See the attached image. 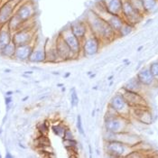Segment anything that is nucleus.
Masks as SVG:
<instances>
[{"label": "nucleus", "instance_id": "13", "mask_svg": "<svg viewBox=\"0 0 158 158\" xmlns=\"http://www.w3.org/2000/svg\"><path fill=\"white\" fill-rule=\"evenodd\" d=\"M17 2L4 1L0 5V26L5 25L8 23L10 18L15 15Z\"/></svg>", "mask_w": 158, "mask_h": 158}, {"label": "nucleus", "instance_id": "40", "mask_svg": "<svg viewBox=\"0 0 158 158\" xmlns=\"http://www.w3.org/2000/svg\"><path fill=\"white\" fill-rule=\"evenodd\" d=\"M26 99H28V97H25V98H23V99H22V101H25V100H26Z\"/></svg>", "mask_w": 158, "mask_h": 158}, {"label": "nucleus", "instance_id": "22", "mask_svg": "<svg viewBox=\"0 0 158 158\" xmlns=\"http://www.w3.org/2000/svg\"><path fill=\"white\" fill-rule=\"evenodd\" d=\"M24 24V22H22V21L19 19V17L15 14L12 17L10 18V20L8 21V23L6 24V25H7L8 29L10 30V32L13 34V33L18 31L19 29L23 28Z\"/></svg>", "mask_w": 158, "mask_h": 158}, {"label": "nucleus", "instance_id": "3", "mask_svg": "<svg viewBox=\"0 0 158 158\" xmlns=\"http://www.w3.org/2000/svg\"><path fill=\"white\" fill-rule=\"evenodd\" d=\"M132 149L119 140H105V152L110 157H126Z\"/></svg>", "mask_w": 158, "mask_h": 158}, {"label": "nucleus", "instance_id": "38", "mask_svg": "<svg viewBox=\"0 0 158 158\" xmlns=\"http://www.w3.org/2000/svg\"><path fill=\"white\" fill-rule=\"evenodd\" d=\"M6 1H9V2H17V3H18V0H6Z\"/></svg>", "mask_w": 158, "mask_h": 158}, {"label": "nucleus", "instance_id": "10", "mask_svg": "<svg viewBox=\"0 0 158 158\" xmlns=\"http://www.w3.org/2000/svg\"><path fill=\"white\" fill-rule=\"evenodd\" d=\"M34 33L31 29L21 28L18 31L12 34L13 43L16 46L26 45V44H33L34 42Z\"/></svg>", "mask_w": 158, "mask_h": 158}, {"label": "nucleus", "instance_id": "44", "mask_svg": "<svg viewBox=\"0 0 158 158\" xmlns=\"http://www.w3.org/2000/svg\"><path fill=\"white\" fill-rule=\"evenodd\" d=\"M1 157H2V156H1V155H0V158H1Z\"/></svg>", "mask_w": 158, "mask_h": 158}, {"label": "nucleus", "instance_id": "30", "mask_svg": "<svg viewBox=\"0 0 158 158\" xmlns=\"http://www.w3.org/2000/svg\"><path fill=\"white\" fill-rule=\"evenodd\" d=\"M149 71L153 74L154 77H158V61H153L149 66Z\"/></svg>", "mask_w": 158, "mask_h": 158}, {"label": "nucleus", "instance_id": "42", "mask_svg": "<svg viewBox=\"0 0 158 158\" xmlns=\"http://www.w3.org/2000/svg\"><path fill=\"white\" fill-rule=\"evenodd\" d=\"M112 78H113V76H110V78H109V81H110V80H111V79H112Z\"/></svg>", "mask_w": 158, "mask_h": 158}, {"label": "nucleus", "instance_id": "32", "mask_svg": "<svg viewBox=\"0 0 158 158\" xmlns=\"http://www.w3.org/2000/svg\"><path fill=\"white\" fill-rule=\"evenodd\" d=\"M73 138H74V135H73V132L71 131L70 128L67 127V129H66V131L64 133V135L62 136L61 139H73Z\"/></svg>", "mask_w": 158, "mask_h": 158}, {"label": "nucleus", "instance_id": "37", "mask_svg": "<svg viewBox=\"0 0 158 158\" xmlns=\"http://www.w3.org/2000/svg\"><path fill=\"white\" fill-rule=\"evenodd\" d=\"M70 75H71V73H66V74H65V75H64V77H65V78H68V77H69Z\"/></svg>", "mask_w": 158, "mask_h": 158}, {"label": "nucleus", "instance_id": "4", "mask_svg": "<svg viewBox=\"0 0 158 158\" xmlns=\"http://www.w3.org/2000/svg\"><path fill=\"white\" fill-rule=\"evenodd\" d=\"M121 15L125 22L135 26V24L142 21L145 15L139 12L137 9H135L131 5V3L128 0H127L123 2Z\"/></svg>", "mask_w": 158, "mask_h": 158}, {"label": "nucleus", "instance_id": "8", "mask_svg": "<svg viewBox=\"0 0 158 158\" xmlns=\"http://www.w3.org/2000/svg\"><path fill=\"white\" fill-rule=\"evenodd\" d=\"M15 14L19 17L22 22L25 24L26 22H29L31 19L34 18L35 15V6L34 2L30 0L23 2L22 4L16 6Z\"/></svg>", "mask_w": 158, "mask_h": 158}, {"label": "nucleus", "instance_id": "5", "mask_svg": "<svg viewBox=\"0 0 158 158\" xmlns=\"http://www.w3.org/2000/svg\"><path fill=\"white\" fill-rule=\"evenodd\" d=\"M101 44V41L97 36L89 32L85 38L81 41V53L87 57L93 56L98 52Z\"/></svg>", "mask_w": 158, "mask_h": 158}, {"label": "nucleus", "instance_id": "16", "mask_svg": "<svg viewBox=\"0 0 158 158\" xmlns=\"http://www.w3.org/2000/svg\"><path fill=\"white\" fill-rule=\"evenodd\" d=\"M136 79L143 86H151L156 81V77L149 71V68H143L136 74Z\"/></svg>", "mask_w": 158, "mask_h": 158}, {"label": "nucleus", "instance_id": "11", "mask_svg": "<svg viewBox=\"0 0 158 158\" xmlns=\"http://www.w3.org/2000/svg\"><path fill=\"white\" fill-rule=\"evenodd\" d=\"M130 117H133L135 119L145 125H150L153 122V114L148 106L131 108Z\"/></svg>", "mask_w": 158, "mask_h": 158}, {"label": "nucleus", "instance_id": "41", "mask_svg": "<svg viewBox=\"0 0 158 158\" xmlns=\"http://www.w3.org/2000/svg\"><path fill=\"white\" fill-rule=\"evenodd\" d=\"M142 49H143V46H140V47L138 48V50H137V51H140V50H142Z\"/></svg>", "mask_w": 158, "mask_h": 158}, {"label": "nucleus", "instance_id": "35", "mask_svg": "<svg viewBox=\"0 0 158 158\" xmlns=\"http://www.w3.org/2000/svg\"><path fill=\"white\" fill-rule=\"evenodd\" d=\"M24 75H31V74H33V72L32 71H30V72H24Z\"/></svg>", "mask_w": 158, "mask_h": 158}, {"label": "nucleus", "instance_id": "43", "mask_svg": "<svg viewBox=\"0 0 158 158\" xmlns=\"http://www.w3.org/2000/svg\"><path fill=\"white\" fill-rule=\"evenodd\" d=\"M122 1H123V2H124V1H127V0H122Z\"/></svg>", "mask_w": 158, "mask_h": 158}, {"label": "nucleus", "instance_id": "20", "mask_svg": "<svg viewBox=\"0 0 158 158\" xmlns=\"http://www.w3.org/2000/svg\"><path fill=\"white\" fill-rule=\"evenodd\" d=\"M12 41V33L8 29L7 25L0 26V51L4 48L6 44H8Z\"/></svg>", "mask_w": 158, "mask_h": 158}, {"label": "nucleus", "instance_id": "15", "mask_svg": "<svg viewBox=\"0 0 158 158\" xmlns=\"http://www.w3.org/2000/svg\"><path fill=\"white\" fill-rule=\"evenodd\" d=\"M45 44H34L32 53L29 57V61L32 62H44L45 61Z\"/></svg>", "mask_w": 158, "mask_h": 158}, {"label": "nucleus", "instance_id": "19", "mask_svg": "<svg viewBox=\"0 0 158 158\" xmlns=\"http://www.w3.org/2000/svg\"><path fill=\"white\" fill-rule=\"evenodd\" d=\"M106 6L108 12L112 15H120L122 12V0H102Z\"/></svg>", "mask_w": 158, "mask_h": 158}, {"label": "nucleus", "instance_id": "9", "mask_svg": "<svg viewBox=\"0 0 158 158\" xmlns=\"http://www.w3.org/2000/svg\"><path fill=\"white\" fill-rule=\"evenodd\" d=\"M120 93L123 95V97L126 99L127 103L129 105L130 108L148 106L146 98H144V96L140 92L127 90V89H125L122 88Z\"/></svg>", "mask_w": 158, "mask_h": 158}, {"label": "nucleus", "instance_id": "28", "mask_svg": "<svg viewBox=\"0 0 158 158\" xmlns=\"http://www.w3.org/2000/svg\"><path fill=\"white\" fill-rule=\"evenodd\" d=\"M71 104L73 108L77 107L79 104V98H78V94H77L75 88H73L71 89Z\"/></svg>", "mask_w": 158, "mask_h": 158}, {"label": "nucleus", "instance_id": "17", "mask_svg": "<svg viewBox=\"0 0 158 158\" xmlns=\"http://www.w3.org/2000/svg\"><path fill=\"white\" fill-rule=\"evenodd\" d=\"M33 48H34V44H26V45L16 46L14 58H15L19 61L29 60V57L32 53Z\"/></svg>", "mask_w": 158, "mask_h": 158}, {"label": "nucleus", "instance_id": "21", "mask_svg": "<svg viewBox=\"0 0 158 158\" xmlns=\"http://www.w3.org/2000/svg\"><path fill=\"white\" fill-rule=\"evenodd\" d=\"M45 61H49V62H57V61H61L59 56H58V53H57V51L55 48V44H48V47L47 45L45 44Z\"/></svg>", "mask_w": 158, "mask_h": 158}, {"label": "nucleus", "instance_id": "24", "mask_svg": "<svg viewBox=\"0 0 158 158\" xmlns=\"http://www.w3.org/2000/svg\"><path fill=\"white\" fill-rule=\"evenodd\" d=\"M15 49L16 45L11 41L8 44H6L4 48L0 51V54L4 57H7V58H14L15 56Z\"/></svg>", "mask_w": 158, "mask_h": 158}, {"label": "nucleus", "instance_id": "26", "mask_svg": "<svg viewBox=\"0 0 158 158\" xmlns=\"http://www.w3.org/2000/svg\"><path fill=\"white\" fill-rule=\"evenodd\" d=\"M135 28L134 25H132V24H128V23H127V22H125L124 24H123V26L121 27V29L119 30V32H118V36H120V37H125L127 36V35H128L129 34H131L132 33V31H133V29Z\"/></svg>", "mask_w": 158, "mask_h": 158}, {"label": "nucleus", "instance_id": "39", "mask_svg": "<svg viewBox=\"0 0 158 158\" xmlns=\"http://www.w3.org/2000/svg\"><path fill=\"white\" fill-rule=\"evenodd\" d=\"M11 72V70H9V69H6V70H5V73H10Z\"/></svg>", "mask_w": 158, "mask_h": 158}, {"label": "nucleus", "instance_id": "2", "mask_svg": "<svg viewBox=\"0 0 158 158\" xmlns=\"http://www.w3.org/2000/svg\"><path fill=\"white\" fill-rule=\"evenodd\" d=\"M129 124H130L129 118L123 117L109 108L104 118L105 131L114 134L127 132L129 131L128 130Z\"/></svg>", "mask_w": 158, "mask_h": 158}, {"label": "nucleus", "instance_id": "31", "mask_svg": "<svg viewBox=\"0 0 158 158\" xmlns=\"http://www.w3.org/2000/svg\"><path fill=\"white\" fill-rule=\"evenodd\" d=\"M38 130L41 133V135H45L49 132V124H47L46 122H43L41 123V125L38 126Z\"/></svg>", "mask_w": 158, "mask_h": 158}, {"label": "nucleus", "instance_id": "18", "mask_svg": "<svg viewBox=\"0 0 158 158\" xmlns=\"http://www.w3.org/2000/svg\"><path fill=\"white\" fill-rule=\"evenodd\" d=\"M105 20L108 22V24H110V27L113 29V31L118 35L119 30L121 29V27L123 26L124 23H125V20L123 19L122 15H112V14H110Z\"/></svg>", "mask_w": 158, "mask_h": 158}, {"label": "nucleus", "instance_id": "29", "mask_svg": "<svg viewBox=\"0 0 158 158\" xmlns=\"http://www.w3.org/2000/svg\"><path fill=\"white\" fill-rule=\"evenodd\" d=\"M76 127H77V130L79 131V133L83 135H84V128H83L82 119H81V115H78V116H77Z\"/></svg>", "mask_w": 158, "mask_h": 158}, {"label": "nucleus", "instance_id": "6", "mask_svg": "<svg viewBox=\"0 0 158 158\" xmlns=\"http://www.w3.org/2000/svg\"><path fill=\"white\" fill-rule=\"evenodd\" d=\"M109 108L123 117H126V118L130 117L131 108L127 103L126 99L124 98L121 93H117L115 96H113V98L110 99Z\"/></svg>", "mask_w": 158, "mask_h": 158}, {"label": "nucleus", "instance_id": "34", "mask_svg": "<svg viewBox=\"0 0 158 158\" xmlns=\"http://www.w3.org/2000/svg\"><path fill=\"white\" fill-rule=\"evenodd\" d=\"M13 93H14V92L11 91V90H10V91H7V92L6 93V96H12Z\"/></svg>", "mask_w": 158, "mask_h": 158}, {"label": "nucleus", "instance_id": "33", "mask_svg": "<svg viewBox=\"0 0 158 158\" xmlns=\"http://www.w3.org/2000/svg\"><path fill=\"white\" fill-rule=\"evenodd\" d=\"M5 102H6V108H7V110H8V109H9V105L12 103V97H11V96H6Z\"/></svg>", "mask_w": 158, "mask_h": 158}, {"label": "nucleus", "instance_id": "36", "mask_svg": "<svg viewBox=\"0 0 158 158\" xmlns=\"http://www.w3.org/2000/svg\"><path fill=\"white\" fill-rule=\"evenodd\" d=\"M6 158H12L13 156H12V155H11V154L7 153V154H6Z\"/></svg>", "mask_w": 158, "mask_h": 158}, {"label": "nucleus", "instance_id": "1", "mask_svg": "<svg viewBox=\"0 0 158 158\" xmlns=\"http://www.w3.org/2000/svg\"><path fill=\"white\" fill-rule=\"evenodd\" d=\"M85 21L89 32L97 36L101 43H110L118 36L108 22L91 9L87 14Z\"/></svg>", "mask_w": 158, "mask_h": 158}, {"label": "nucleus", "instance_id": "25", "mask_svg": "<svg viewBox=\"0 0 158 158\" xmlns=\"http://www.w3.org/2000/svg\"><path fill=\"white\" fill-rule=\"evenodd\" d=\"M142 3L145 15L155 11L158 6V0H142Z\"/></svg>", "mask_w": 158, "mask_h": 158}, {"label": "nucleus", "instance_id": "7", "mask_svg": "<svg viewBox=\"0 0 158 158\" xmlns=\"http://www.w3.org/2000/svg\"><path fill=\"white\" fill-rule=\"evenodd\" d=\"M59 35L66 43V44L73 51L76 58L79 57L80 53H81V42L73 35L70 27L68 26L63 30H61Z\"/></svg>", "mask_w": 158, "mask_h": 158}, {"label": "nucleus", "instance_id": "23", "mask_svg": "<svg viewBox=\"0 0 158 158\" xmlns=\"http://www.w3.org/2000/svg\"><path fill=\"white\" fill-rule=\"evenodd\" d=\"M143 85L138 81V80L136 79V77L130 79L127 82H126V84L123 86L122 88L127 89V90H130V91H135V92H140L142 89Z\"/></svg>", "mask_w": 158, "mask_h": 158}, {"label": "nucleus", "instance_id": "27", "mask_svg": "<svg viewBox=\"0 0 158 158\" xmlns=\"http://www.w3.org/2000/svg\"><path fill=\"white\" fill-rule=\"evenodd\" d=\"M67 129V127H65L64 125H61V124H56V125H52V133L62 138V136L64 135V133Z\"/></svg>", "mask_w": 158, "mask_h": 158}, {"label": "nucleus", "instance_id": "14", "mask_svg": "<svg viewBox=\"0 0 158 158\" xmlns=\"http://www.w3.org/2000/svg\"><path fill=\"white\" fill-rule=\"evenodd\" d=\"M71 31L73 32V34L77 37L81 42L84 39L86 35L89 34V26L85 22L82 21H76L73 22L69 25Z\"/></svg>", "mask_w": 158, "mask_h": 158}, {"label": "nucleus", "instance_id": "12", "mask_svg": "<svg viewBox=\"0 0 158 158\" xmlns=\"http://www.w3.org/2000/svg\"><path fill=\"white\" fill-rule=\"evenodd\" d=\"M54 44H55V48L57 51L58 56L61 61H70L76 58L73 51L66 44L63 39L60 36V35H58V36L55 37Z\"/></svg>", "mask_w": 158, "mask_h": 158}]
</instances>
